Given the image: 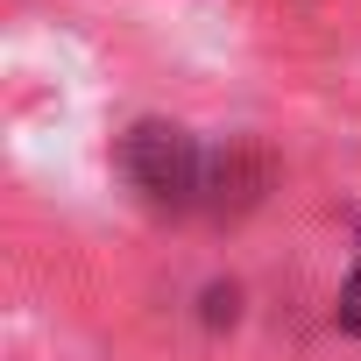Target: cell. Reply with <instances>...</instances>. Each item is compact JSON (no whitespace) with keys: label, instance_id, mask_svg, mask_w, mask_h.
<instances>
[{"label":"cell","instance_id":"1","mask_svg":"<svg viewBox=\"0 0 361 361\" xmlns=\"http://www.w3.org/2000/svg\"><path fill=\"white\" fill-rule=\"evenodd\" d=\"M128 170H135V185L163 206H185L206 192V177H213V156L192 142V135H177V128H135L128 135Z\"/></svg>","mask_w":361,"mask_h":361},{"label":"cell","instance_id":"2","mask_svg":"<svg viewBox=\"0 0 361 361\" xmlns=\"http://www.w3.org/2000/svg\"><path fill=\"white\" fill-rule=\"evenodd\" d=\"M340 326L361 333V262H354V276H347V290H340Z\"/></svg>","mask_w":361,"mask_h":361}]
</instances>
